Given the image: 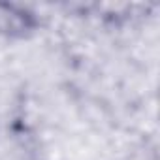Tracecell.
<instances>
[{"label":"cell","instance_id":"1","mask_svg":"<svg viewBox=\"0 0 160 160\" xmlns=\"http://www.w3.org/2000/svg\"><path fill=\"white\" fill-rule=\"evenodd\" d=\"M25 25H27L25 15L15 13L13 8L0 6V30H8V32H12V30H21Z\"/></svg>","mask_w":160,"mask_h":160}]
</instances>
